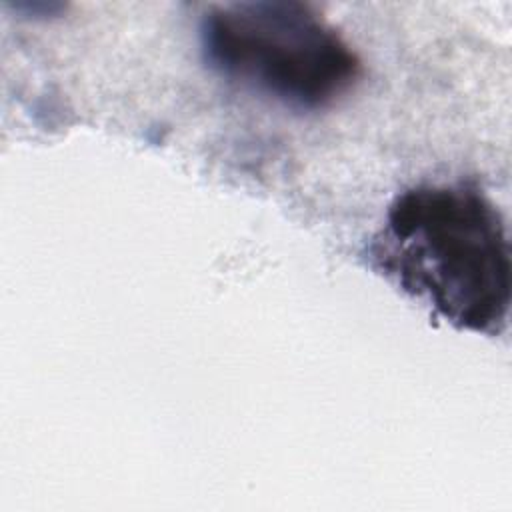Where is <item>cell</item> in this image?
Instances as JSON below:
<instances>
[{
    "instance_id": "cell-1",
    "label": "cell",
    "mask_w": 512,
    "mask_h": 512,
    "mask_svg": "<svg viewBox=\"0 0 512 512\" xmlns=\"http://www.w3.org/2000/svg\"><path fill=\"white\" fill-rule=\"evenodd\" d=\"M370 264L456 330L496 336L512 296L510 242L494 202L470 182L398 194L368 244Z\"/></svg>"
},
{
    "instance_id": "cell-2",
    "label": "cell",
    "mask_w": 512,
    "mask_h": 512,
    "mask_svg": "<svg viewBox=\"0 0 512 512\" xmlns=\"http://www.w3.org/2000/svg\"><path fill=\"white\" fill-rule=\"evenodd\" d=\"M200 52L220 78L292 112L334 106L362 76L348 40L294 0L212 6L200 20Z\"/></svg>"
}]
</instances>
